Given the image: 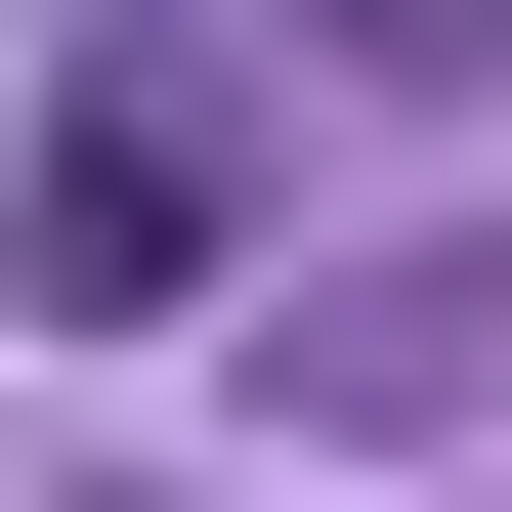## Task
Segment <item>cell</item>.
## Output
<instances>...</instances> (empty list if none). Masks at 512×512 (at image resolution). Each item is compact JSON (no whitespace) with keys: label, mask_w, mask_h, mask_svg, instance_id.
Returning <instances> with one entry per match:
<instances>
[{"label":"cell","mask_w":512,"mask_h":512,"mask_svg":"<svg viewBox=\"0 0 512 512\" xmlns=\"http://www.w3.org/2000/svg\"><path fill=\"white\" fill-rule=\"evenodd\" d=\"M0 256H43L86 342H128V299H214V128H171V86H86V128H43V214H0Z\"/></svg>","instance_id":"6da1fadb"}]
</instances>
